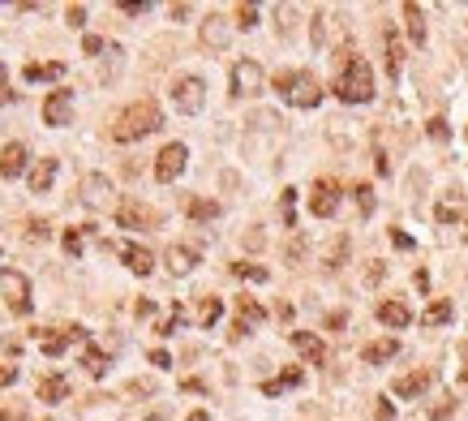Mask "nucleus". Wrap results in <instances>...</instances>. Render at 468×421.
<instances>
[{
  "label": "nucleus",
  "mask_w": 468,
  "mask_h": 421,
  "mask_svg": "<svg viewBox=\"0 0 468 421\" xmlns=\"http://www.w3.org/2000/svg\"><path fill=\"white\" fill-rule=\"evenodd\" d=\"M30 241H47V224L43 219H30Z\"/></svg>",
  "instance_id": "a18cd8bd"
},
{
  "label": "nucleus",
  "mask_w": 468,
  "mask_h": 421,
  "mask_svg": "<svg viewBox=\"0 0 468 421\" xmlns=\"http://www.w3.org/2000/svg\"><path fill=\"white\" fill-rule=\"evenodd\" d=\"M464 241H468V228H464Z\"/></svg>",
  "instance_id": "5fc2aeb1"
},
{
  "label": "nucleus",
  "mask_w": 468,
  "mask_h": 421,
  "mask_svg": "<svg viewBox=\"0 0 468 421\" xmlns=\"http://www.w3.org/2000/svg\"><path fill=\"white\" fill-rule=\"evenodd\" d=\"M335 95H340L344 104H369L374 99V69H369V60L348 56L340 64V77H335Z\"/></svg>",
  "instance_id": "f03ea898"
},
{
  "label": "nucleus",
  "mask_w": 468,
  "mask_h": 421,
  "mask_svg": "<svg viewBox=\"0 0 468 421\" xmlns=\"http://www.w3.org/2000/svg\"><path fill=\"white\" fill-rule=\"evenodd\" d=\"M202 43H206V47H228V26H223L219 13H215V18H206V26H202Z\"/></svg>",
  "instance_id": "b1692460"
},
{
  "label": "nucleus",
  "mask_w": 468,
  "mask_h": 421,
  "mask_svg": "<svg viewBox=\"0 0 468 421\" xmlns=\"http://www.w3.org/2000/svg\"><path fill=\"white\" fill-rule=\"evenodd\" d=\"M391 241H395L399 250H412V237H404V232H391Z\"/></svg>",
  "instance_id": "3c124183"
},
{
  "label": "nucleus",
  "mask_w": 468,
  "mask_h": 421,
  "mask_svg": "<svg viewBox=\"0 0 468 421\" xmlns=\"http://www.w3.org/2000/svg\"><path fill=\"white\" fill-rule=\"evenodd\" d=\"M262 91V64L258 60H236L232 64V95L245 99V95H258Z\"/></svg>",
  "instance_id": "1a4fd4ad"
},
{
  "label": "nucleus",
  "mask_w": 468,
  "mask_h": 421,
  "mask_svg": "<svg viewBox=\"0 0 468 421\" xmlns=\"http://www.w3.org/2000/svg\"><path fill=\"white\" fill-rule=\"evenodd\" d=\"M275 91H280L293 108H318V104H322L318 77L305 73V69H284V73H275Z\"/></svg>",
  "instance_id": "7ed1b4c3"
},
{
  "label": "nucleus",
  "mask_w": 468,
  "mask_h": 421,
  "mask_svg": "<svg viewBox=\"0 0 468 421\" xmlns=\"http://www.w3.org/2000/svg\"><path fill=\"white\" fill-rule=\"evenodd\" d=\"M430 383H434V370H412V374H399L395 383H391V392L399 396V400H417V396H426L430 392Z\"/></svg>",
  "instance_id": "9d476101"
},
{
  "label": "nucleus",
  "mask_w": 468,
  "mask_h": 421,
  "mask_svg": "<svg viewBox=\"0 0 468 421\" xmlns=\"http://www.w3.org/2000/svg\"><path fill=\"white\" fill-rule=\"evenodd\" d=\"M82 365L90 370L95 378H99L103 370H108V352H103V348H95V344H86V348H82Z\"/></svg>",
  "instance_id": "c85d7f7f"
},
{
  "label": "nucleus",
  "mask_w": 468,
  "mask_h": 421,
  "mask_svg": "<svg viewBox=\"0 0 468 421\" xmlns=\"http://www.w3.org/2000/svg\"><path fill=\"white\" fill-rule=\"evenodd\" d=\"M147 9H151L147 0H125V5H121V13H125V18H142Z\"/></svg>",
  "instance_id": "4c0bfd02"
},
{
  "label": "nucleus",
  "mask_w": 468,
  "mask_h": 421,
  "mask_svg": "<svg viewBox=\"0 0 468 421\" xmlns=\"http://www.w3.org/2000/svg\"><path fill=\"white\" fill-rule=\"evenodd\" d=\"M172 104L176 112H185V117H198L202 104H206V86H202V77H176L172 82Z\"/></svg>",
  "instance_id": "39448f33"
},
{
  "label": "nucleus",
  "mask_w": 468,
  "mask_h": 421,
  "mask_svg": "<svg viewBox=\"0 0 468 421\" xmlns=\"http://www.w3.org/2000/svg\"><path fill=\"white\" fill-rule=\"evenodd\" d=\"M64 254H69V258H77V254H82V232H64Z\"/></svg>",
  "instance_id": "c9c22d12"
},
{
  "label": "nucleus",
  "mask_w": 468,
  "mask_h": 421,
  "mask_svg": "<svg viewBox=\"0 0 468 421\" xmlns=\"http://www.w3.org/2000/svg\"><path fill=\"white\" fill-rule=\"evenodd\" d=\"M155 129H164V108H159L155 99H138V104H129L116 117L112 138H116V142H138V138L155 134Z\"/></svg>",
  "instance_id": "f257e3e1"
},
{
  "label": "nucleus",
  "mask_w": 468,
  "mask_h": 421,
  "mask_svg": "<svg viewBox=\"0 0 468 421\" xmlns=\"http://www.w3.org/2000/svg\"><path fill=\"white\" fill-rule=\"evenodd\" d=\"M116 224H121V228H129V232H147V228H155V210H151V206H142L138 198H121V206H116Z\"/></svg>",
  "instance_id": "6e6552de"
},
{
  "label": "nucleus",
  "mask_w": 468,
  "mask_h": 421,
  "mask_svg": "<svg viewBox=\"0 0 468 421\" xmlns=\"http://www.w3.org/2000/svg\"><path fill=\"white\" fill-rule=\"evenodd\" d=\"M64 18H69V26H73V30H82V26H86V9H82V5H73L69 13H64Z\"/></svg>",
  "instance_id": "79ce46f5"
},
{
  "label": "nucleus",
  "mask_w": 468,
  "mask_h": 421,
  "mask_svg": "<svg viewBox=\"0 0 468 421\" xmlns=\"http://www.w3.org/2000/svg\"><path fill=\"white\" fill-rule=\"evenodd\" d=\"M301 383H305V374L293 365V370H284L280 378H267V383H262V396H280V392H288V387H301Z\"/></svg>",
  "instance_id": "5701e85b"
},
{
  "label": "nucleus",
  "mask_w": 468,
  "mask_h": 421,
  "mask_svg": "<svg viewBox=\"0 0 468 421\" xmlns=\"http://www.w3.org/2000/svg\"><path fill=\"white\" fill-rule=\"evenodd\" d=\"M404 22H408V39L417 43V47H426V18H421V5H404Z\"/></svg>",
  "instance_id": "412c9836"
},
{
  "label": "nucleus",
  "mask_w": 468,
  "mask_h": 421,
  "mask_svg": "<svg viewBox=\"0 0 468 421\" xmlns=\"http://www.w3.org/2000/svg\"><path fill=\"white\" fill-rule=\"evenodd\" d=\"M236 314H241V322H245V327H254V322L267 318V310H262L254 297H236Z\"/></svg>",
  "instance_id": "a878e982"
},
{
  "label": "nucleus",
  "mask_w": 468,
  "mask_h": 421,
  "mask_svg": "<svg viewBox=\"0 0 468 421\" xmlns=\"http://www.w3.org/2000/svg\"><path fill=\"white\" fill-rule=\"evenodd\" d=\"M305 258V237H293L288 241V263H301Z\"/></svg>",
  "instance_id": "a19ab883"
},
{
  "label": "nucleus",
  "mask_w": 468,
  "mask_h": 421,
  "mask_svg": "<svg viewBox=\"0 0 468 421\" xmlns=\"http://www.w3.org/2000/svg\"><path fill=\"white\" fill-rule=\"evenodd\" d=\"M82 52H86V56H99V52H103V39H99V35H86V39H82Z\"/></svg>",
  "instance_id": "37998d69"
},
{
  "label": "nucleus",
  "mask_w": 468,
  "mask_h": 421,
  "mask_svg": "<svg viewBox=\"0 0 468 421\" xmlns=\"http://www.w3.org/2000/svg\"><path fill=\"white\" fill-rule=\"evenodd\" d=\"M232 271L241 275V280H254V284H267L271 280L267 267H258V263H232Z\"/></svg>",
  "instance_id": "2f4dec72"
},
{
  "label": "nucleus",
  "mask_w": 468,
  "mask_h": 421,
  "mask_svg": "<svg viewBox=\"0 0 468 421\" xmlns=\"http://www.w3.org/2000/svg\"><path fill=\"white\" fill-rule=\"evenodd\" d=\"M0 301H5L18 318L30 314V280L22 271H0Z\"/></svg>",
  "instance_id": "20e7f679"
},
{
  "label": "nucleus",
  "mask_w": 468,
  "mask_h": 421,
  "mask_svg": "<svg viewBox=\"0 0 468 421\" xmlns=\"http://www.w3.org/2000/svg\"><path fill=\"white\" fill-rule=\"evenodd\" d=\"M185 421H211V417H206V413H189Z\"/></svg>",
  "instance_id": "864d4df0"
},
{
  "label": "nucleus",
  "mask_w": 468,
  "mask_h": 421,
  "mask_svg": "<svg viewBox=\"0 0 468 421\" xmlns=\"http://www.w3.org/2000/svg\"><path fill=\"white\" fill-rule=\"evenodd\" d=\"M352 193H357V206H361V215H374V189H369V185H357Z\"/></svg>",
  "instance_id": "72a5a7b5"
},
{
  "label": "nucleus",
  "mask_w": 468,
  "mask_h": 421,
  "mask_svg": "<svg viewBox=\"0 0 468 421\" xmlns=\"http://www.w3.org/2000/svg\"><path fill=\"white\" fill-rule=\"evenodd\" d=\"M134 314H138V318H151V314H155V305H151V301H138V305H134Z\"/></svg>",
  "instance_id": "8fccbe9b"
},
{
  "label": "nucleus",
  "mask_w": 468,
  "mask_h": 421,
  "mask_svg": "<svg viewBox=\"0 0 468 421\" xmlns=\"http://www.w3.org/2000/svg\"><path fill=\"white\" fill-rule=\"evenodd\" d=\"M56 77H64V64L60 60H47V64H26V82H56Z\"/></svg>",
  "instance_id": "aec40b11"
},
{
  "label": "nucleus",
  "mask_w": 468,
  "mask_h": 421,
  "mask_svg": "<svg viewBox=\"0 0 468 421\" xmlns=\"http://www.w3.org/2000/svg\"><path fill=\"white\" fill-rule=\"evenodd\" d=\"M168 267L176 275H189L193 267H198V250H193V245H172L168 250Z\"/></svg>",
  "instance_id": "f3484780"
},
{
  "label": "nucleus",
  "mask_w": 468,
  "mask_h": 421,
  "mask_svg": "<svg viewBox=\"0 0 468 421\" xmlns=\"http://www.w3.org/2000/svg\"><path fill=\"white\" fill-rule=\"evenodd\" d=\"M434 215H439V224H456V202H439V210H434Z\"/></svg>",
  "instance_id": "ea45409f"
},
{
  "label": "nucleus",
  "mask_w": 468,
  "mask_h": 421,
  "mask_svg": "<svg viewBox=\"0 0 468 421\" xmlns=\"http://www.w3.org/2000/svg\"><path fill=\"white\" fill-rule=\"evenodd\" d=\"M460 383H468V344H464V370H460Z\"/></svg>",
  "instance_id": "603ef678"
},
{
  "label": "nucleus",
  "mask_w": 468,
  "mask_h": 421,
  "mask_svg": "<svg viewBox=\"0 0 468 421\" xmlns=\"http://www.w3.org/2000/svg\"><path fill=\"white\" fill-rule=\"evenodd\" d=\"M254 22H258V9H254V5H241V9H236V26H245V30H249Z\"/></svg>",
  "instance_id": "58836bf2"
},
{
  "label": "nucleus",
  "mask_w": 468,
  "mask_h": 421,
  "mask_svg": "<svg viewBox=\"0 0 468 421\" xmlns=\"http://www.w3.org/2000/svg\"><path fill=\"white\" fill-rule=\"evenodd\" d=\"M64 396H69V383H64V374H47V378H39V400H43V404H60Z\"/></svg>",
  "instance_id": "a211bd4d"
},
{
  "label": "nucleus",
  "mask_w": 468,
  "mask_h": 421,
  "mask_svg": "<svg viewBox=\"0 0 468 421\" xmlns=\"http://www.w3.org/2000/svg\"><path fill=\"white\" fill-rule=\"evenodd\" d=\"M293 344H297V352H301V357L310 361V365H322V361H327V344H322L318 335H310V331H293Z\"/></svg>",
  "instance_id": "4468645a"
},
{
  "label": "nucleus",
  "mask_w": 468,
  "mask_h": 421,
  "mask_svg": "<svg viewBox=\"0 0 468 421\" xmlns=\"http://www.w3.org/2000/svg\"><path fill=\"white\" fill-rule=\"evenodd\" d=\"M52 181H56V159H39V164L30 168V189L47 193V189H52Z\"/></svg>",
  "instance_id": "6ab92c4d"
},
{
  "label": "nucleus",
  "mask_w": 468,
  "mask_h": 421,
  "mask_svg": "<svg viewBox=\"0 0 468 421\" xmlns=\"http://www.w3.org/2000/svg\"><path fill=\"white\" fill-rule=\"evenodd\" d=\"M378 322H382V327H391V331H404L408 322H412V310H408L404 301H382L378 305Z\"/></svg>",
  "instance_id": "ddd939ff"
},
{
  "label": "nucleus",
  "mask_w": 468,
  "mask_h": 421,
  "mask_svg": "<svg viewBox=\"0 0 468 421\" xmlns=\"http://www.w3.org/2000/svg\"><path fill=\"white\" fill-rule=\"evenodd\" d=\"M13 95H9V73H5V60H0V104H9Z\"/></svg>",
  "instance_id": "c03bdc74"
},
{
  "label": "nucleus",
  "mask_w": 468,
  "mask_h": 421,
  "mask_svg": "<svg viewBox=\"0 0 468 421\" xmlns=\"http://www.w3.org/2000/svg\"><path fill=\"white\" fill-rule=\"evenodd\" d=\"M426 134H430L434 142H447V138H451V129H447L443 117H430V121H426Z\"/></svg>",
  "instance_id": "473e14b6"
},
{
  "label": "nucleus",
  "mask_w": 468,
  "mask_h": 421,
  "mask_svg": "<svg viewBox=\"0 0 468 421\" xmlns=\"http://www.w3.org/2000/svg\"><path fill=\"white\" fill-rule=\"evenodd\" d=\"M374 417H378V421H395V409H391V404H386V400H378V409H374Z\"/></svg>",
  "instance_id": "49530a36"
},
{
  "label": "nucleus",
  "mask_w": 468,
  "mask_h": 421,
  "mask_svg": "<svg viewBox=\"0 0 468 421\" xmlns=\"http://www.w3.org/2000/svg\"><path fill=\"white\" fill-rule=\"evenodd\" d=\"M443 322H451V301L439 297V301H434L430 310L421 314V327H443Z\"/></svg>",
  "instance_id": "bb28decb"
},
{
  "label": "nucleus",
  "mask_w": 468,
  "mask_h": 421,
  "mask_svg": "<svg viewBox=\"0 0 468 421\" xmlns=\"http://www.w3.org/2000/svg\"><path fill=\"white\" fill-rule=\"evenodd\" d=\"M185 159H189V151H185V142H168L164 151L155 155V181H164V185H172L176 176L185 172Z\"/></svg>",
  "instance_id": "423d86ee"
},
{
  "label": "nucleus",
  "mask_w": 468,
  "mask_h": 421,
  "mask_svg": "<svg viewBox=\"0 0 468 421\" xmlns=\"http://www.w3.org/2000/svg\"><path fill=\"white\" fill-rule=\"evenodd\" d=\"M293 202H297V189H284V198H280V206H284V224H288V228H297V215H293Z\"/></svg>",
  "instance_id": "f704fd0d"
},
{
  "label": "nucleus",
  "mask_w": 468,
  "mask_h": 421,
  "mask_svg": "<svg viewBox=\"0 0 468 421\" xmlns=\"http://www.w3.org/2000/svg\"><path fill=\"white\" fill-rule=\"evenodd\" d=\"M151 365H159V370H168V365H172V357H168L164 348H155V352H151Z\"/></svg>",
  "instance_id": "de8ad7c7"
},
{
  "label": "nucleus",
  "mask_w": 468,
  "mask_h": 421,
  "mask_svg": "<svg viewBox=\"0 0 468 421\" xmlns=\"http://www.w3.org/2000/svg\"><path fill=\"white\" fill-rule=\"evenodd\" d=\"M219 314H223V301H219V297H202V310H198L202 327H215V322H219Z\"/></svg>",
  "instance_id": "7c9ffc66"
},
{
  "label": "nucleus",
  "mask_w": 468,
  "mask_h": 421,
  "mask_svg": "<svg viewBox=\"0 0 468 421\" xmlns=\"http://www.w3.org/2000/svg\"><path fill=\"white\" fill-rule=\"evenodd\" d=\"M189 219L193 224H211V219H219V202H211V198H189Z\"/></svg>",
  "instance_id": "393cba45"
},
{
  "label": "nucleus",
  "mask_w": 468,
  "mask_h": 421,
  "mask_svg": "<svg viewBox=\"0 0 468 421\" xmlns=\"http://www.w3.org/2000/svg\"><path fill=\"white\" fill-rule=\"evenodd\" d=\"M395 352H399V339L386 335V339H374V344L361 348V361H365V365H382V361H391Z\"/></svg>",
  "instance_id": "2eb2a0df"
},
{
  "label": "nucleus",
  "mask_w": 468,
  "mask_h": 421,
  "mask_svg": "<svg viewBox=\"0 0 468 421\" xmlns=\"http://www.w3.org/2000/svg\"><path fill=\"white\" fill-rule=\"evenodd\" d=\"M86 193H82V198H86V206H103L108 202V193H112V185H108V176H99V172H95V176H86V185H82Z\"/></svg>",
  "instance_id": "4be33fe9"
},
{
  "label": "nucleus",
  "mask_w": 468,
  "mask_h": 421,
  "mask_svg": "<svg viewBox=\"0 0 468 421\" xmlns=\"http://www.w3.org/2000/svg\"><path fill=\"white\" fill-rule=\"evenodd\" d=\"M121 250V258H125V267L134 271V275H151V267H155V258H151V250H142V245H116Z\"/></svg>",
  "instance_id": "dca6fc26"
},
{
  "label": "nucleus",
  "mask_w": 468,
  "mask_h": 421,
  "mask_svg": "<svg viewBox=\"0 0 468 421\" xmlns=\"http://www.w3.org/2000/svg\"><path fill=\"white\" fill-rule=\"evenodd\" d=\"M335 210H340V185L331 176H322V181H314V193H310V215L331 219Z\"/></svg>",
  "instance_id": "0eeeda50"
},
{
  "label": "nucleus",
  "mask_w": 468,
  "mask_h": 421,
  "mask_svg": "<svg viewBox=\"0 0 468 421\" xmlns=\"http://www.w3.org/2000/svg\"><path fill=\"white\" fill-rule=\"evenodd\" d=\"M13 378H18V370H13V365H0V387H9Z\"/></svg>",
  "instance_id": "09e8293b"
},
{
  "label": "nucleus",
  "mask_w": 468,
  "mask_h": 421,
  "mask_svg": "<svg viewBox=\"0 0 468 421\" xmlns=\"http://www.w3.org/2000/svg\"><path fill=\"white\" fill-rule=\"evenodd\" d=\"M451 413H456V400H451V396H447L443 404H434V409H430V417H434V421H447Z\"/></svg>",
  "instance_id": "e433bc0d"
},
{
  "label": "nucleus",
  "mask_w": 468,
  "mask_h": 421,
  "mask_svg": "<svg viewBox=\"0 0 468 421\" xmlns=\"http://www.w3.org/2000/svg\"><path fill=\"white\" fill-rule=\"evenodd\" d=\"M69 117H73V91H52L43 99V121L47 125H69Z\"/></svg>",
  "instance_id": "9b49d317"
},
{
  "label": "nucleus",
  "mask_w": 468,
  "mask_h": 421,
  "mask_svg": "<svg viewBox=\"0 0 468 421\" xmlns=\"http://www.w3.org/2000/svg\"><path fill=\"white\" fill-rule=\"evenodd\" d=\"M344 258H348V237H335L322 263H327V271H340V267H344Z\"/></svg>",
  "instance_id": "c756f323"
},
{
  "label": "nucleus",
  "mask_w": 468,
  "mask_h": 421,
  "mask_svg": "<svg viewBox=\"0 0 468 421\" xmlns=\"http://www.w3.org/2000/svg\"><path fill=\"white\" fill-rule=\"evenodd\" d=\"M399 64H404V47H399V39L386 30V73L399 77Z\"/></svg>",
  "instance_id": "cd10ccee"
},
{
  "label": "nucleus",
  "mask_w": 468,
  "mask_h": 421,
  "mask_svg": "<svg viewBox=\"0 0 468 421\" xmlns=\"http://www.w3.org/2000/svg\"><path fill=\"white\" fill-rule=\"evenodd\" d=\"M26 159H30V151L22 147V142H9V147L0 151V176H5V181L22 176V172H26Z\"/></svg>",
  "instance_id": "f8f14e48"
}]
</instances>
